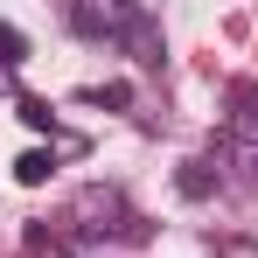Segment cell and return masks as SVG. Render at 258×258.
Listing matches in <instances>:
<instances>
[{
	"mask_svg": "<svg viewBox=\"0 0 258 258\" xmlns=\"http://www.w3.org/2000/svg\"><path fill=\"white\" fill-rule=\"evenodd\" d=\"M112 216H126V203H119L112 188H84V196L70 203V223H77V230H119Z\"/></svg>",
	"mask_w": 258,
	"mask_h": 258,
	"instance_id": "6da1fadb",
	"label": "cell"
},
{
	"mask_svg": "<svg viewBox=\"0 0 258 258\" xmlns=\"http://www.w3.org/2000/svg\"><path fill=\"white\" fill-rule=\"evenodd\" d=\"M223 126H230L237 147L258 154V84H230V119H223Z\"/></svg>",
	"mask_w": 258,
	"mask_h": 258,
	"instance_id": "7a4b0ae2",
	"label": "cell"
},
{
	"mask_svg": "<svg viewBox=\"0 0 258 258\" xmlns=\"http://www.w3.org/2000/svg\"><path fill=\"white\" fill-rule=\"evenodd\" d=\"M70 21H77L84 35H112V42H119V35H126V21H133V7H98V0H77V7H70Z\"/></svg>",
	"mask_w": 258,
	"mask_h": 258,
	"instance_id": "3957f363",
	"label": "cell"
},
{
	"mask_svg": "<svg viewBox=\"0 0 258 258\" xmlns=\"http://www.w3.org/2000/svg\"><path fill=\"white\" fill-rule=\"evenodd\" d=\"M119 42H126L140 63H161V35H154V21H147L140 7H133V21H126V35H119Z\"/></svg>",
	"mask_w": 258,
	"mask_h": 258,
	"instance_id": "277c9868",
	"label": "cell"
},
{
	"mask_svg": "<svg viewBox=\"0 0 258 258\" xmlns=\"http://www.w3.org/2000/svg\"><path fill=\"white\" fill-rule=\"evenodd\" d=\"M49 168H56V161L35 147V154H21V161H14V181H21V188H42V181H49Z\"/></svg>",
	"mask_w": 258,
	"mask_h": 258,
	"instance_id": "5b68a950",
	"label": "cell"
},
{
	"mask_svg": "<svg viewBox=\"0 0 258 258\" xmlns=\"http://www.w3.org/2000/svg\"><path fill=\"white\" fill-rule=\"evenodd\" d=\"M84 105H112V112H126L133 91H126V84H84Z\"/></svg>",
	"mask_w": 258,
	"mask_h": 258,
	"instance_id": "8992f818",
	"label": "cell"
},
{
	"mask_svg": "<svg viewBox=\"0 0 258 258\" xmlns=\"http://www.w3.org/2000/svg\"><path fill=\"white\" fill-rule=\"evenodd\" d=\"M21 56H28V42H21V28H7V21H0V63H21Z\"/></svg>",
	"mask_w": 258,
	"mask_h": 258,
	"instance_id": "52a82bcc",
	"label": "cell"
},
{
	"mask_svg": "<svg viewBox=\"0 0 258 258\" xmlns=\"http://www.w3.org/2000/svg\"><path fill=\"white\" fill-rule=\"evenodd\" d=\"M181 196H210V174H203V161H188V168H181Z\"/></svg>",
	"mask_w": 258,
	"mask_h": 258,
	"instance_id": "ba28073f",
	"label": "cell"
},
{
	"mask_svg": "<svg viewBox=\"0 0 258 258\" xmlns=\"http://www.w3.org/2000/svg\"><path fill=\"white\" fill-rule=\"evenodd\" d=\"M21 119H28L35 133H49V105H42V98H21Z\"/></svg>",
	"mask_w": 258,
	"mask_h": 258,
	"instance_id": "9c48e42d",
	"label": "cell"
}]
</instances>
